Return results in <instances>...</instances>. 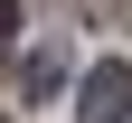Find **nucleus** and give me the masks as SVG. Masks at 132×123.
Wrapping results in <instances>:
<instances>
[{
    "mask_svg": "<svg viewBox=\"0 0 132 123\" xmlns=\"http://www.w3.org/2000/svg\"><path fill=\"white\" fill-rule=\"evenodd\" d=\"M76 123H132V66L104 57L85 85H76Z\"/></svg>",
    "mask_w": 132,
    "mask_h": 123,
    "instance_id": "obj_1",
    "label": "nucleus"
},
{
    "mask_svg": "<svg viewBox=\"0 0 132 123\" xmlns=\"http://www.w3.org/2000/svg\"><path fill=\"white\" fill-rule=\"evenodd\" d=\"M10 28H19V0H0V38H10Z\"/></svg>",
    "mask_w": 132,
    "mask_h": 123,
    "instance_id": "obj_3",
    "label": "nucleus"
},
{
    "mask_svg": "<svg viewBox=\"0 0 132 123\" xmlns=\"http://www.w3.org/2000/svg\"><path fill=\"white\" fill-rule=\"evenodd\" d=\"M19 85H28V95H57V85H66V47H28Z\"/></svg>",
    "mask_w": 132,
    "mask_h": 123,
    "instance_id": "obj_2",
    "label": "nucleus"
}]
</instances>
